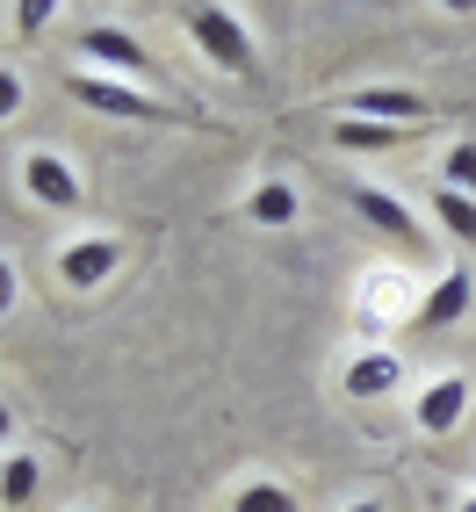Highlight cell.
Masks as SVG:
<instances>
[{"mask_svg":"<svg viewBox=\"0 0 476 512\" xmlns=\"http://www.w3.org/2000/svg\"><path fill=\"white\" fill-rule=\"evenodd\" d=\"M462 311H469V267H448V275L426 289V303L412 311V325H419V332H448Z\"/></svg>","mask_w":476,"mask_h":512,"instance_id":"obj_9","label":"cell"},{"mask_svg":"<svg viewBox=\"0 0 476 512\" xmlns=\"http://www.w3.org/2000/svg\"><path fill=\"white\" fill-rule=\"evenodd\" d=\"M404 138V130H390V123H361V116H339L332 123V145L339 152H390Z\"/></svg>","mask_w":476,"mask_h":512,"instance_id":"obj_12","label":"cell"},{"mask_svg":"<svg viewBox=\"0 0 476 512\" xmlns=\"http://www.w3.org/2000/svg\"><path fill=\"white\" fill-rule=\"evenodd\" d=\"M231 512H296V491H282V484H238V498H231Z\"/></svg>","mask_w":476,"mask_h":512,"instance_id":"obj_15","label":"cell"},{"mask_svg":"<svg viewBox=\"0 0 476 512\" xmlns=\"http://www.w3.org/2000/svg\"><path fill=\"white\" fill-rule=\"evenodd\" d=\"M8 303H15V267L0 260V311H8Z\"/></svg>","mask_w":476,"mask_h":512,"instance_id":"obj_19","label":"cell"},{"mask_svg":"<svg viewBox=\"0 0 476 512\" xmlns=\"http://www.w3.org/2000/svg\"><path fill=\"white\" fill-rule=\"evenodd\" d=\"M22 188H29V202H44V210H80V174L51 145H37L22 159Z\"/></svg>","mask_w":476,"mask_h":512,"instance_id":"obj_5","label":"cell"},{"mask_svg":"<svg viewBox=\"0 0 476 512\" xmlns=\"http://www.w3.org/2000/svg\"><path fill=\"white\" fill-rule=\"evenodd\" d=\"M354 116L361 123H390V130H419L433 116V101L412 94V87H361L354 94Z\"/></svg>","mask_w":476,"mask_h":512,"instance_id":"obj_6","label":"cell"},{"mask_svg":"<svg viewBox=\"0 0 476 512\" xmlns=\"http://www.w3.org/2000/svg\"><path fill=\"white\" fill-rule=\"evenodd\" d=\"M44 22H51V0H22V8H15V29H22V37H37Z\"/></svg>","mask_w":476,"mask_h":512,"instance_id":"obj_17","label":"cell"},{"mask_svg":"<svg viewBox=\"0 0 476 512\" xmlns=\"http://www.w3.org/2000/svg\"><path fill=\"white\" fill-rule=\"evenodd\" d=\"M440 188L476 195V145H448V181H440Z\"/></svg>","mask_w":476,"mask_h":512,"instance_id":"obj_16","label":"cell"},{"mask_svg":"<svg viewBox=\"0 0 476 512\" xmlns=\"http://www.w3.org/2000/svg\"><path fill=\"white\" fill-rule=\"evenodd\" d=\"M397 361L390 354H361V361H347V397H390L397 390Z\"/></svg>","mask_w":476,"mask_h":512,"instance_id":"obj_11","label":"cell"},{"mask_svg":"<svg viewBox=\"0 0 476 512\" xmlns=\"http://www.w3.org/2000/svg\"><path fill=\"white\" fill-rule=\"evenodd\" d=\"M116 267H123V246H116V238H80V246L58 253V282H65V289H101Z\"/></svg>","mask_w":476,"mask_h":512,"instance_id":"obj_8","label":"cell"},{"mask_svg":"<svg viewBox=\"0 0 476 512\" xmlns=\"http://www.w3.org/2000/svg\"><path fill=\"white\" fill-rule=\"evenodd\" d=\"M181 29L195 37V51L210 58V65H224V73H238V80H253V37H246V22H238L231 8L188 0V8H181Z\"/></svg>","mask_w":476,"mask_h":512,"instance_id":"obj_1","label":"cell"},{"mask_svg":"<svg viewBox=\"0 0 476 512\" xmlns=\"http://www.w3.org/2000/svg\"><path fill=\"white\" fill-rule=\"evenodd\" d=\"M29 498H37V462L8 455V462H0V505H29Z\"/></svg>","mask_w":476,"mask_h":512,"instance_id":"obj_14","label":"cell"},{"mask_svg":"<svg viewBox=\"0 0 476 512\" xmlns=\"http://www.w3.org/2000/svg\"><path fill=\"white\" fill-rule=\"evenodd\" d=\"M22 109V73H0V116Z\"/></svg>","mask_w":476,"mask_h":512,"instance_id":"obj_18","label":"cell"},{"mask_svg":"<svg viewBox=\"0 0 476 512\" xmlns=\"http://www.w3.org/2000/svg\"><path fill=\"white\" fill-rule=\"evenodd\" d=\"M462 512H476V505H462Z\"/></svg>","mask_w":476,"mask_h":512,"instance_id":"obj_22","label":"cell"},{"mask_svg":"<svg viewBox=\"0 0 476 512\" xmlns=\"http://www.w3.org/2000/svg\"><path fill=\"white\" fill-rule=\"evenodd\" d=\"M246 217H253V224H296V188H289V181H260V188L246 195Z\"/></svg>","mask_w":476,"mask_h":512,"instance_id":"obj_13","label":"cell"},{"mask_svg":"<svg viewBox=\"0 0 476 512\" xmlns=\"http://www.w3.org/2000/svg\"><path fill=\"white\" fill-rule=\"evenodd\" d=\"M65 94H73L80 109H101V116H130V123H159V116H166L152 94H138L130 80H109V73H73V80H65Z\"/></svg>","mask_w":476,"mask_h":512,"instance_id":"obj_3","label":"cell"},{"mask_svg":"<svg viewBox=\"0 0 476 512\" xmlns=\"http://www.w3.org/2000/svg\"><path fill=\"white\" fill-rule=\"evenodd\" d=\"M462 412H469V375H433V383L419 390V404H412V419H419V433H455L462 426Z\"/></svg>","mask_w":476,"mask_h":512,"instance_id":"obj_7","label":"cell"},{"mask_svg":"<svg viewBox=\"0 0 476 512\" xmlns=\"http://www.w3.org/2000/svg\"><path fill=\"white\" fill-rule=\"evenodd\" d=\"M354 512H383V505H376V498H361V505H354Z\"/></svg>","mask_w":476,"mask_h":512,"instance_id":"obj_21","label":"cell"},{"mask_svg":"<svg viewBox=\"0 0 476 512\" xmlns=\"http://www.w3.org/2000/svg\"><path fill=\"white\" fill-rule=\"evenodd\" d=\"M347 202H354V217H361V224H376L383 238H397V246H412V253L433 246L426 224H419V210H404L390 188H376V181H347Z\"/></svg>","mask_w":476,"mask_h":512,"instance_id":"obj_2","label":"cell"},{"mask_svg":"<svg viewBox=\"0 0 476 512\" xmlns=\"http://www.w3.org/2000/svg\"><path fill=\"white\" fill-rule=\"evenodd\" d=\"M15 433V412H8V404H0V440H8Z\"/></svg>","mask_w":476,"mask_h":512,"instance_id":"obj_20","label":"cell"},{"mask_svg":"<svg viewBox=\"0 0 476 512\" xmlns=\"http://www.w3.org/2000/svg\"><path fill=\"white\" fill-rule=\"evenodd\" d=\"M433 224L448 231V238H462V246H476V195H455V188H433Z\"/></svg>","mask_w":476,"mask_h":512,"instance_id":"obj_10","label":"cell"},{"mask_svg":"<svg viewBox=\"0 0 476 512\" xmlns=\"http://www.w3.org/2000/svg\"><path fill=\"white\" fill-rule=\"evenodd\" d=\"M80 58H94L109 80H145V73H152L145 44L130 37V29H116V22H87V29H80Z\"/></svg>","mask_w":476,"mask_h":512,"instance_id":"obj_4","label":"cell"}]
</instances>
